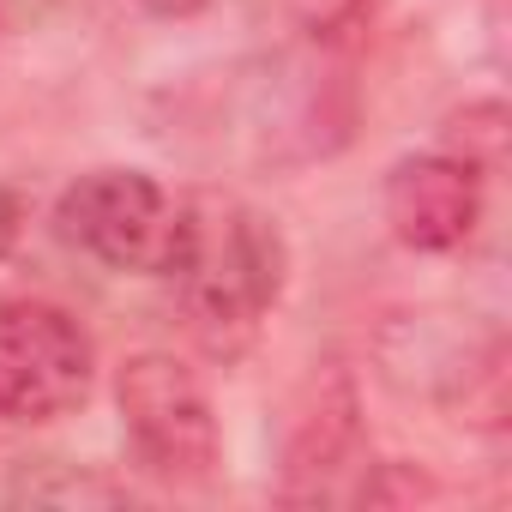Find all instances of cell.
I'll list each match as a JSON object with an SVG mask.
<instances>
[{
  "instance_id": "obj_4",
  "label": "cell",
  "mask_w": 512,
  "mask_h": 512,
  "mask_svg": "<svg viewBox=\"0 0 512 512\" xmlns=\"http://www.w3.org/2000/svg\"><path fill=\"white\" fill-rule=\"evenodd\" d=\"M55 229L109 272L157 278L175 229V199L145 169H91L61 193Z\"/></svg>"
},
{
  "instance_id": "obj_7",
  "label": "cell",
  "mask_w": 512,
  "mask_h": 512,
  "mask_svg": "<svg viewBox=\"0 0 512 512\" xmlns=\"http://www.w3.org/2000/svg\"><path fill=\"white\" fill-rule=\"evenodd\" d=\"M506 139H512V127H506V103H500V97L464 103V109H452L446 127H440V151L458 157V163H470L482 181L506 169Z\"/></svg>"
},
{
  "instance_id": "obj_8",
  "label": "cell",
  "mask_w": 512,
  "mask_h": 512,
  "mask_svg": "<svg viewBox=\"0 0 512 512\" xmlns=\"http://www.w3.org/2000/svg\"><path fill=\"white\" fill-rule=\"evenodd\" d=\"M19 229H25V205H19V193H13V187H0V260L13 253Z\"/></svg>"
},
{
  "instance_id": "obj_9",
  "label": "cell",
  "mask_w": 512,
  "mask_h": 512,
  "mask_svg": "<svg viewBox=\"0 0 512 512\" xmlns=\"http://www.w3.org/2000/svg\"><path fill=\"white\" fill-rule=\"evenodd\" d=\"M139 7L157 19H193V13H205V0H139Z\"/></svg>"
},
{
  "instance_id": "obj_10",
  "label": "cell",
  "mask_w": 512,
  "mask_h": 512,
  "mask_svg": "<svg viewBox=\"0 0 512 512\" xmlns=\"http://www.w3.org/2000/svg\"><path fill=\"white\" fill-rule=\"evenodd\" d=\"M0 31H7V25H0Z\"/></svg>"
},
{
  "instance_id": "obj_5",
  "label": "cell",
  "mask_w": 512,
  "mask_h": 512,
  "mask_svg": "<svg viewBox=\"0 0 512 512\" xmlns=\"http://www.w3.org/2000/svg\"><path fill=\"white\" fill-rule=\"evenodd\" d=\"M362 464V404L344 368H314L284 416V500H338Z\"/></svg>"
},
{
  "instance_id": "obj_2",
  "label": "cell",
  "mask_w": 512,
  "mask_h": 512,
  "mask_svg": "<svg viewBox=\"0 0 512 512\" xmlns=\"http://www.w3.org/2000/svg\"><path fill=\"white\" fill-rule=\"evenodd\" d=\"M115 410L121 434L133 446V464L169 488H205L223 464V434L211 416L205 386L187 362L163 350H139L115 374Z\"/></svg>"
},
{
  "instance_id": "obj_1",
  "label": "cell",
  "mask_w": 512,
  "mask_h": 512,
  "mask_svg": "<svg viewBox=\"0 0 512 512\" xmlns=\"http://www.w3.org/2000/svg\"><path fill=\"white\" fill-rule=\"evenodd\" d=\"M157 278L175 290L187 332L211 356H235L284 296L290 241L260 205L199 187L175 199V229H169V253Z\"/></svg>"
},
{
  "instance_id": "obj_3",
  "label": "cell",
  "mask_w": 512,
  "mask_h": 512,
  "mask_svg": "<svg viewBox=\"0 0 512 512\" xmlns=\"http://www.w3.org/2000/svg\"><path fill=\"white\" fill-rule=\"evenodd\" d=\"M97 386L91 332L43 296L0 302V422L73 416Z\"/></svg>"
},
{
  "instance_id": "obj_6",
  "label": "cell",
  "mask_w": 512,
  "mask_h": 512,
  "mask_svg": "<svg viewBox=\"0 0 512 512\" xmlns=\"http://www.w3.org/2000/svg\"><path fill=\"white\" fill-rule=\"evenodd\" d=\"M386 223L410 253H458L482 223V175L446 151L404 157L386 175Z\"/></svg>"
}]
</instances>
